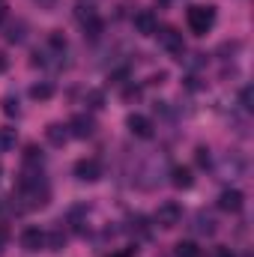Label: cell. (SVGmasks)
I'll return each instance as SVG.
<instances>
[{"label":"cell","mask_w":254,"mask_h":257,"mask_svg":"<svg viewBox=\"0 0 254 257\" xmlns=\"http://www.w3.org/2000/svg\"><path fill=\"white\" fill-rule=\"evenodd\" d=\"M33 3H39L42 9H54V3H57V0H33Z\"/></svg>","instance_id":"obj_27"},{"label":"cell","mask_w":254,"mask_h":257,"mask_svg":"<svg viewBox=\"0 0 254 257\" xmlns=\"http://www.w3.org/2000/svg\"><path fill=\"white\" fill-rule=\"evenodd\" d=\"M194 159H197V165H200V168H209V165H212L209 147H197V150H194Z\"/></svg>","instance_id":"obj_23"},{"label":"cell","mask_w":254,"mask_h":257,"mask_svg":"<svg viewBox=\"0 0 254 257\" xmlns=\"http://www.w3.org/2000/svg\"><path fill=\"white\" fill-rule=\"evenodd\" d=\"M194 230H197V233H203V236H212L218 227H215V218H212L209 212H203V209H200V212L194 215Z\"/></svg>","instance_id":"obj_12"},{"label":"cell","mask_w":254,"mask_h":257,"mask_svg":"<svg viewBox=\"0 0 254 257\" xmlns=\"http://www.w3.org/2000/svg\"><path fill=\"white\" fill-rule=\"evenodd\" d=\"M6 39L15 42V45H21V42L27 39V21H15V24H9V27H6Z\"/></svg>","instance_id":"obj_15"},{"label":"cell","mask_w":254,"mask_h":257,"mask_svg":"<svg viewBox=\"0 0 254 257\" xmlns=\"http://www.w3.org/2000/svg\"><path fill=\"white\" fill-rule=\"evenodd\" d=\"M177 257H200V248L194 242H177Z\"/></svg>","instance_id":"obj_22"},{"label":"cell","mask_w":254,"mask_h":257,"mask_svg":"<svg viewBox=\"0 0 254 257\" xmlns=\"http://www.w3.org/2000/svg\"><path fill=\"white\" fill-rule=\"evenodd\" d=\"M0 108H3V114H6V117H18V114H21V108H18V99H15V96H3V99H0Z\"/></svg>","instance_id":"obj_19"},{"label":"cell","mask_w":254,"mask_h":257,"mask_svg":"<svg viewBox=\"0 0 254 257\" xmlns=\"http://www.w3.org/2000/svg\"><path fill=\"white\" fill-rule=\"evenodd\" d=\"M75 18L84 24L90 18H96V0H75Z\"/></svg>","instance_id":"obj_14"},{"label":"cell","mask_w":254,"mask_h":257,"mask_svg":"<svg viewBox=\"0 0 254 257\" xmlns=\"http://www.w3.org/2000/svg\"><path fill=\"white\" fill-rule=\"evenodd\" d=\"M245 168H248V162H245L239 153H227V156L221 159V165H218V177H224V180H239V177H245Z\"/></svg>","instance_id":"obj_4"},{"label":"cell","mask_w":254,"mask_h":257,"mask_svg":"<svg viewBox=\"0 0 254 257\" xmlns=\"http://www.w3.org/2000/svg\"><path fill=\"white\" fill-rule=\"evenodd\" d=\"M93 132H96V120H93L90 114H75V117H72V123H69V135H72V138L87 141V138H93Z\"/></svg>","instance_id":"obj_7"},{"label":"cell","mask_w":254,"mask_h":257,"mask_svg":"<svg viewBox=\"0 0 254 257\" xmlns=\"http://www.w3.org/2000/svg\"><path fill=\"white\" fill-rule=\"evenodd\" d=\"M18 144V135L15 128H0V153H12Z\"/></svg>","instance_id":"obj_18"},{"label":"cell","mask_w":254,"mask_h":257,"mask_svg":"<svg viewBox=\"0 0 254 257\" xmlns=\"http://www.w3.org/2000/svg\"><path fill=\"white\" fill-rule=\"evenodd\" d=\"M171 183L177 189H191L194 186V177H191L189 168H171Z\"/></svg>","instance_id":"obj_13"},{"label":"cell","mask_w":254,"mask_h":257,"mask_svg":"<svg viewBox=\"0 0 254 257\" xmlns=\"http://www.w3.org/2000/svg\"><path fill=\"white\" fill-rule=\"evenodd\" d=\"M9 15V0H0V21H6Z\"/></svg>","instance_id":"obj_26"},{"label":"cell","mask_w":254,"mask_h":257,"mask_svg":"<svg viewBox=\"0 0 254 257\" xmlns=\"http://www.w3.org/2000/svg\"><path fill=\"white\" fill-rule=\"evenodd\" d=\"M45 248H48V251H63L66 248V233L63 230H51V233H45Z\"/></svg>","instance_id":"obj_17"},{"label":"cell","mask_w":254,"mask_h":257,"mask_svg":"<svg viewBox=\"0 0 254 257\" xmlns=\"http://www.w3.org/2000/svg\"><path fill=\"white\" fill-rule=\"evenodd\" d=\"M6 66H9V63H6V54L0 51V72H6Z\"/></svg>","instance_id":"obj_28"},{"label":"cell","mask_w":254,"mask_h":257,"mask_svg":"<svg viewBox=\"0 0 254 257\" xmlns=\"http://www.w3.org/2000/svg\"><path fill=\"white\" fill-rule=\"evenodd\" d=\"M6 242H9V230H6V227H0V251L6 248Z\"/></svg>","instance_id":"obj_25"},{"label":"cell","mask_w":254,"mask_h":257,"mask_svg":"<svg viewBox=\"0 0 254 257\" xmlns=\"http://www.w3.org/2000/svg\"><path fill=\"white\" fill-rule=\"evenodd\" d=\"M84 36H90V39H99V36H102V21H99V15L90 18V21H84Z\"/></svg>","instance_id":"obj_20"},{"label":"cell","mask_w":254,"mask_h":257,"mask_svg":"<svg viewBox=\"0 0 254 257\" xmlns=\"http://www.w3.org/2000/svg\"><path fill=\"white\" fill-rule=\"evenodd\" d=\"M245 206V194L239 192V189H224V192L218 194V209H224V212H239Z\"/></svg>","instance_id":"obj_9"},{"label":"cell","mask_w":254,"mask_h":257,"mask_svg":"<svg viewBox=\"0 0 254 257\" xmlns=\"http://www.w3.org/2000/svg\"><path fill=\"white\" fill-rule=\"evenodd\" d=\"M218 257H233V254H230L227 248H221V251H218Z\"/></svg>","instance_id":"obj_29"},{"label":"cell","mask_w":254,"mask_h":257,"mask_svg":"<svg viewBox=\"0 0 254 257\" xmlns=\"http://www.w3.org/2000/svg\"><path fill=\"white\" fill-rule=\"evenodd\" d=\"M30 96H33L36 102H48V99L54 96V84H51V81H39V84L30 87Z\"/></svg>","instance_id":"obj_16"},{"label":"cell","mask_w":254,"mask_h":257,"mask_svg":"<svg viewBox=\"0 0 254 257\" xmlns=\"http://www.w3.org/2000/svg\"><path fill=\"white\" fill-rule=\"evenodd\" d=\"M87 105H90L93 111L105 108V93H102V90H90V93H87Z\"/></svg>","instance_id":"obj_21"},{"label":"cell","mask_w":254,"mask_h":257,"mask_svg":"<svg viewBox=\"0 0 254 257\" xmlns=\"http://www.w3.org/2000/svg\"><path fill=\"white\" fill-rule=\"evenodd\" d=\"M186 24L194 36H206L215 24V9L212 6H189L186 12Z\"/></svg>","instance_id":"obj_1"},{"label":"cell","mask_w":254,"mask_h":257,"mask_svg":"<svg viewBox=\"0 0 254 257\" xmlns=\"http://www.w3.org/2000/svg\"><path fill=\"white\" fill-rule=\"evenodd\" d=\"M153 221H156L159 227L171 230V227H177V224L183 221V206H180V203H174V200H165V203H159V209H156Z\"/></svg>","instance_id":"obj_3"},{"label":"cell","mask_w":254,"mask_h":257,"mask_svg":"<svg viewBox=\"0 0 254 257\" xmlns=\"http://www.w3.org/2000/svg\"><path fill=\"white\" fill-rule=\"evenodd\" d=\"M135 30H138L141 36H156V30H159V15H156L153 9L135 12Z\"/></svg>","instance_id":"obj_8"},{"label":"cell","mask_w":254,"mask_h":257,"mask_svg":"<svg viewBox=\"0 0 254 257\" xmlns=\"http://www.w3.org/2000/svg\"><path fill=\"white\" fill-rule=\"evenodd\" d=\"M21 248H24V251H42V248H45V233H42L39 227H27V230L21 233Z\"/></svg>","instance_id":"obj_10"},{"label":"cell","mask_w":254,"mask_h":257,"mask_svg":"<svg viewBox=\"0 0 254 257\" xmlns=\"http://www.w3.org/2000/svg\"><path fill=\"white\" fill-rule=\"evenodd\" d=\"M126 126H129V132H132L135 138H144V141H150V138L156 135L153 120H150V117H144V114H129V117H126Z\"/></svg>","instance_id":"obj_6"},{"label":"cell","mask_w":254,"mask_h":257,"mask_svg":"<svg viewBox=\"0 0 254 257\" xmlns=\"http://www.w3.org/2000/svg\"><path fill=\"white\" fill-rule=\"evenodd\" d=\"M45 138H48L51 147H66V141H69L72 135H69V126H63V123H51V126L45 128Z\"/></svg>","instance_id":"obj_11"},{"label":"cell","mask_w":254,"mask_h":257,"mask_svg":"<svg viewBox=\"0 0 254 257\" xmlns=\"http://www.w3.org/2000/svg\"><path fill=\"white\" fill-rule=\"evenodd\" d=\"M75 177L81 183H99L102 180V162L99 159H78L75 162Z\"/></svg>","instance_id":"obj_5"},{"label":"cell","mask_w":254,"mask_h":257,"mask_svg":"<svg viewBox=\"0 0 254 257\" xmlns=\"http://www.w3.org/2000/svg\"><path fill=\"white\" fill-rule=\"evenodd\" d=\"M156 36H159V45H162L168 54H174L177 60H183V54H186V42H183V33H180L177 27H159Z\"/></svg>","instance_id":"obj_2"},{"label":"cell","mask_w":254,"mask_h":257,"mask_svg":"<svg viewBox=\"0 0 254 257\" xmlns=\"http://www.w3.org/2000/svg\"><path fill=\"white\" fill-rule=\"evenodd\" d=\"M239 105H242V111H251L254 108V90L251 87H242V93H239Z\"/></svg>","instance_id":"obj_24"}]
</instances>
